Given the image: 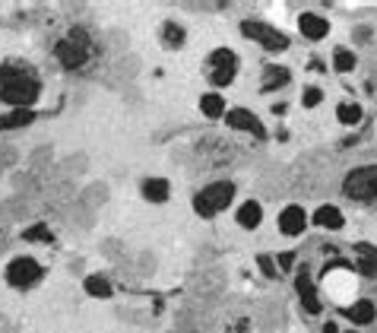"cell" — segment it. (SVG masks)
<instances>
[{
  "label": "cell",
  "mask_w": 377,
  "mask_h": 333,
  "mask_svg": "<svg viewBox=\"0 0 377 333\" xmlns=\"http://www.w3.org/2000/svg\"><path fill=\"white\" fill-rule=\"evenodd\" d=\"M292 264H295V254H282V257H279V266H282V270H288Z\"/></svg>",
  "instance_id": "83f0119b"
},
{
  "label": "cell",
  "mask_w": 377,
  "mask_h": 333,
  "mask_svg": "<svg viewBox=\"0 0 377 333\" xmlns=\"http://www.w3.org/2000/svg\"><path fill=\"white\" fill-rule=\"evenodd\" d=\"M358 270H361V273H365V276H377V260L365 257V260H361V264H358Z\"/></svg>",
  "instance_id": "484cf974"
},
{
  "label": "cell",
  "mask_w": 377,
  "mask_h": 333,
  "mask_svg": "<svg viewBox=\"0 0 377 333\" xmlns=\"http://www.w3.org/2000/svg\"><path fill=\"white\" fill-rule=\"evenodd\" d=\"M323 333H339V327L336 324H327V327H323Z\"/></svg>",
  "instance_id": "f1b7e54d"
},
{
  "label": "cell",
  "mask_w": 377,
  "mask_h": 333,
  "mask_svg": "<svg viewBox=\"0 0 377 333\" xmlns=\"http://www.w3.org/2000/svg\"><path fill=\"white\" fill-rule=\"evenodd\" d=\"M86 292H89L92 299H111V286H108V279H102V276H86Z\"/></svg>",
  "instance_id": "d6986e66"
},
{
  "label": "cell",
  "mask_w": 377,
  "mask_h": 333,
  "mask_svg": "<svg viewBox=\"0 0 377 333\" xmlns=\"http://www.w3.org/2000/svg\"><path fill=\"white\" fill-rule=\"evenodd\" d=\"M304 225H308V213H304L301 207H286L282 213H279V232L282 235H301Z\"/></svg>",
  "instance_id": "9c48e42d"
},
{
  "label": "cell",
  "mask_w": 377,
  "mask_h": 333,
  "mask_svg": "<svg viewBox=\"0 0 377 333\" xmlns=\"http://www.w3.org/2000/svg\"><path fill=\"white\" fill-rule=\"evenodd\" d=\"M288 83V70L286 67H266V70H263V89L270 92V89H279V86H286Z\"/></svg>",
  "instance_id": "ac0fdd59"
},
{
  "label": "cell",
  "mask_w": 377,
  "mask_h": 333,
  "mask_svg": "<svg viewBox=\"0 0 377 333\" xmlns=\"http://www.w3.org/2000/svg\"><path fill=\"white\" fill-rule=\"evenodd\" d=\"M209 67H213L209 80H213L216 86H229L231 80H235V67H238V60H235V54H231L229 48H219V51H213Z\"/></svg>",
  "instance_id": "52a82bcc"
},
{
  "label": "cell",
  "mask_w": 377,
  "mask_h": 333,
  "mask_svg": "<svg viewBox=\"0 0 377 333\" xmlns=\"http://www.w3.org/2000/svg\"><path fill=\"white\" fill-rule=\"evenodd\" d=\"M25 242H54V235L48 232V225H32V229H25V235H23Z\"/></svg>",
  "instance_id": "603a6c76"
},
{
  "label": "cell",
  "mask_w": 377,
  "mask_h": 333,
  "mask_svg": "<svg viewBox=\"0 0 377 333\" xmlns=\"http://www.w3.org/2000/svg\"><path fill=\"white\" fill-rule=\"evenodd\" d=\"M377 314V308L371 305V301H355L352 308H345V317L352 321V324H371Z\"/></svg>",
  "instance_id": "2e32d148"
},
{
  "label": "cell",
  "mask_w": 377,
  "mask_h": 333,
  "mask_svg": "<svg viewBox=\"0 0 377 333\" xmlns=\"http://www.w3.org/2000/svg\"><path fill=\"white\" fill-rule=\"evenodd\" d=\"M35 121L32 108H13L10 115H0V130H19V127H29Z\"/></svg>",
  "instance_id": "8fae6325"
},
{
  "label": "cell",
  "mask_w": 377,
  "mask_h": 333,
  "mask_svg": "<svg viewBox=\"0 0 377 333\" xmlns=\"http://www.w3.org/2000/svg\"><path fill=\"white\" fill-rule=\"evenodd\" d=\"M241 32L247 35V38H254L257 45H263L266 51H286L288 48V38L279 29H273V25L266 23H251V19H244L241 23Z\"/></svg>",
  "instance_id": "5b68a950"
},
{
  "label": "cell",
  "mask_w": 377,
  "mask_h": 333,
  "mask_svg": "<svg viewBox=\"0 0 377 333\" xmlns=\"http://www.w3.org/2000/svg\"><path fill=\"white\" fill-rule=\"evenodd\" d=\"M320 99H323V92H320L317 86H311V89H304L301 105H304V108H314V105H320Z\"/></svg>",
  "instance_id": "cb8c5ba5"
},
{
  "label": "cell",
  "mask_w": 377,
  "mask_h": 333,
  "mask_svg": "<svg viewBox=\"0 0 377 333\" xmlns=\"http://www.w3.org/2000/svg\"><path fill=\"white\" fill-rule=\"evenodd\" d=\"M225 121H229L231 130L254 133L257 140H263V137H266V130H263V124H260V117H257L254 111H247V108H231L229 115H225Z\"/></svg>",
  "instance_id": "ba28073f"
},
{
  "label": "cell",
  "mask_w": 377,
  "mask_h": 333,
  "mask_svg": "<svg viewBox=\"0 0 377 333\" xmlns=\"http://www.w3.org/2000/svg\"><path fill=\"white\" fill-rule=\"evenodd\" d=\"M343 191H345V197H352V200H377V165L349 172L343 181Z\"/></svg>",
  "instance_id": "277c9868"
},
{
  "label": "cell",
  "mask_w": 377,
  "mask_h": 333,
  "mask_svg": "<svg viewBox=\"0 0 377 333\" xmlns=\"http://www.w3.org/2000/svg\"><path fill=\"white\" fill-rule=\"evenodd\" d=\"M260 219H263V207L257 203V200L241 203V209H238V225H241V229H257Z\"/></svg>",
  "instance_id": "4fadbf2b"
},
{
  "label": "cell",
  "mask_w": 377,
  "mask_h": 333,
  "mask_svg": "<svg viewBox=\"0 0 377 333\" xmlns=\"http://www.w3.org/2000/svg\"><path fill=\"white\" fill-rule=\"evenodd\" d=\"M58 60L67 70H80V67L89 60V35L82 32V29H73L70 38L58 42Z\"/></svg>",
  "instance_id": "3957f363"
},
{
  "label": "cell",
  "mask_w": 377,
  "mask_h": 333,
  "mask_svg": "<svg viewBox=\"0 0 377 333\" xmlns=\"http://www.w3.org/2000/svg\"><path fill=\"white\" fill-rule=\"evenodd\" d=\"M295 289H298V295H301L304 311H308V314H317V311H320V301H317V292H314V283H311V273H308V270H298Z\"/></svg>",
  "instance_id": "30bf717a"
},
{
  "label": "cell",
  "mask_w": 377,
  "mask_h": 333,
  "mask_svg": "<svg viewBox=\"0 0 377 333\" xmlns=\"http://www.w3.org/2000/svg\"><path fill=\"white\" fill-rule=\"evenodd\" d=\"M358 251H361V254H365V257L377 260V248H371V244H358Z\"/></svg>",
  "instance_id": "4316f807"
},
{
  "label": "cell",
  "mask_w": 377,
  "mask_h": 333,
  "mask_svg": "<svg viewBox=\"0 0 377 333\" xmlns=\"http://www.w3.org/2000/svg\"><path fill=\"white\" fill-rule=\"evenodd\" d=\"M41 279V266L35 264L32 257H16L10 260L7 266V283L16 286V289H29V286H35Z\"/></svg>",
  "instance_id": "8992f818"
},
{
  "label": "cell",
  "mask_w": 377,
  "mask_h": 333,
  "mask_svg": "<svg viewBox=\"0 0 377 333\" xmlns=\"http://www.w3.org/2000/svg\"><path fill=\"white\" fill-rule=\"evenodd\" d=\"M298 25H301V35H308V38H323L330 32V23L323 16H317V13H304L298 19Z\"/></svg>",
  "instance_id": "7c38bea8"
},
{
  "label": "cell",
  "mask_w": 377,
  "mask_h": 333,
  "mask_svg": "<svg viewBox=\"0 0 377 333\" xmlns=\"http://www.w3.org/2000/svg\"><path fill=\"white\" fill-rule=\"evenodd\" d=\"M162 35H165V45H168V48H181V42H184V29H181L178 23H165Z\"/></svg>",
  "instance_id": "ffe728a7"
},
{
  "label": "cell",
  "mask_w": 377,
  "mask_h": 333,
  "mask_svg": "<svg viewBox=\"0 0 377 333\" xmlns=\"http://www.w3.org/2000/svg\"><path fill=\"white\" fill-rule=\"evenodd\" d=\"M231 197H235V184L216 181V184L203 187V191L194 197V209H197L203 219H209V216H216V213H222V209L229 207Z\"/></svg>",
  "instance_id": "7a4b0ae2"
},
{
  "label": "cell",
  "mask_w": 377,
  "mask_h": 333,
  "mask_svg": "<svg viewBox=\"0 0 377 333\" xmlns=\"http://www.w3.org/2000/svg\"><path fill=\"white\" fill-rule=\"evenodd\" d=\"M168 181L165 178H149V181H143V197L149 200V203H165L168 200Z\"/></svg>",
  "instance_id": "5bb4252c"
},
{
  "label": "cell",
  "mask_w": 377,
  "mask_h": 333,
  "mask_svg": "<svg viewBox=\"0 0 377 333\" xmlns=\"http://www.w3.org/2000/svg\"><path fill=\"white\" fill-rule=\"evenodd\" d=\"M200 111L206 117H222L225 115V99H222L219 92H206L203 99H200Z\"/></svg>",
  "instance_id": "e0dca14e"
},
{
  "label": "cell",
  "mask_w": 377,
  "mask_h": 333,
  "mask_svg": "<svg viewBox=\"0 0 377 333\" xmlns=\"http://www.w3.org/2000/svg\"><path fill=\"white\" fill-rule=\"evenodd\" d=\"M314 222L320 225V229H330V232H336V229H343V213H339L336 207H320L317 213H314Z\"/></svg>",
  "instance_id": "9a60e30c"
},
{
  "label": "cell",
  "mask_w": 377,
  "mask_h": 333,
  "mask_svg": "<svg viewBox=\"0 0 377 333\" xmlns=\"http://www.w3.org/2000/svg\"><path fill=\"white\" fill-rule=\"evenodd\" d=\"M333 67H336L339 73H349V70H355V54H352V51H345V48H339L336 54H333Z\"/></svg>",
  "instance_id": "44dd1931"
},
{
  "label": "cell",
  "mask_w": 377,
  "mask_h": 333,
  "mask_svg": "<svg viewBox=\"0 0 377 333\" xmlns=\"http://www.w3.org/2000/svg\"><path fill=\"white\" fill-rule=\"evenodd\" d=\"M41 83L38 76L23 64H3L0 67V102H7L13 108H32L38 102Z\"/></svg>",
  "instance_id": "6da1fadb"
},
{
  "label": "cell",
  "mask_w": 377,
  "mask_h": 333,
  "mask_svg": "<svg viewBox=\"0 0 377 333\" xmlns=\"http://www.w3.org/2000/svg\"><path fill=\"white\" fill-rule=\"evenodd\" d=\"M336 117L343 121V124H358V121H361V108L345 102V105H339V108H336Z\"/></svg>",
  "instance_id": "7402d4cb"
},
{
  "label": "cell",
  "mask_w": 377,
  "mask_h": 333,
  "mask_svg": "<svg viewBox=\"0 0 377 333\" xmlns=\"http://www.w3.org/2000/svg\"><path fill=\"white\" fill-rule=\"evenodd\" d=\"M257 264H260V270H263V273H266V276H270V279H276V276H279L276 264H273V260L266 257V254H260V257H257Z\"/></svg>",
  "instance_id": "d4e9b609"
}]
</instances>
